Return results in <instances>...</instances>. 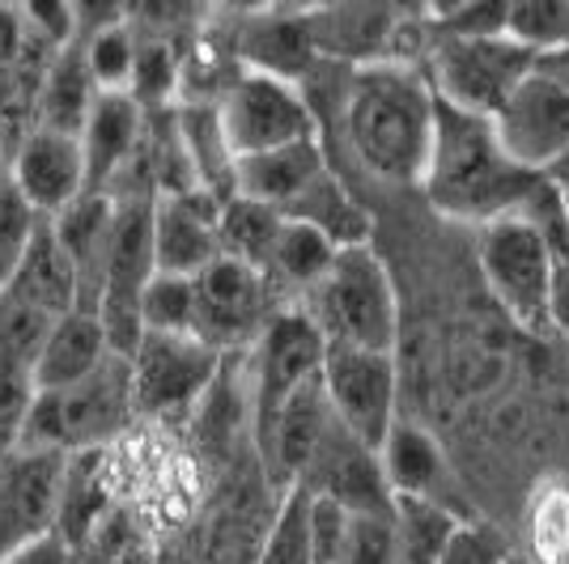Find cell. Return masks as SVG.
Here are the masks:
<instances>
[{
	"label": "cell",
	"mask_w": 569,
	"mask_h": 564,
	"mask_svg": "<svg viewBox=\"0 0 569 564\" xmlns=\"http://www.w3.org/2000/svg\"><path fill=\"white\" fill-rule=\"evenodd\" d=\"M340 115L353 158L375 179L421 188L438 128V94L417 60H379L349 69Z\"/></svg>",
	"instance_id": "cell-1"
},
{
	"label": "cell",
	"mask_w": 569,
	"mask_h": 564,
	"mask_svg": "<svg viewBox=\"0 0 569 564\" xmlns=\"http://www.w3.org/2000/svg\"><path fill=\"white\" fill-rule=\"evenodd\" d=\"M540 183L545 174H531L501 153L493 119L459 111L438 98V128L421 191L442 216L472 221L485 230L493 221L519 216Z\"/></svg>",
	"instance_id": "cell-2"
},
{
	"label": "cell",
	"mask_w": 569,
	"mask_h": 564,
	"mask_svg": "<svg viewBox=\"0 0 569 564\" xmlns=\"http://www.w3.org/2000/svg\"><path fill=\"white\" fill-rule=\"evenodd\" d=\"M137 416V374L128 356H107L102 370L69 391H34L26 407L18 450L86 454L107 450Z\"/></svg>",
	"instance_id": "cell-3"
},
{
	"label": "cell",
	"mask_w": 569,
	"mask_h": 564,
	"mask_svg": "<svg viewBox=\"0 0 569 564\" xmlns=\"http://www.w3.org/2000/svg\"><path fill=\"white\" fill-rule=\"evenodd\" d=\"M315 328L323 331L328 344H349V349H370V353H396L400 335V302L391 272L370 242L366 246H345L319 289L302 302Z\"/></svg>",
	"instance_id": "cell-4"
},
{
	"label": "cell",
	"mask_w": 569,
	"mask_h": 564,
	"mask_svg": "<svg viewBox=\"0 0 569 564\" xmlns=\"http://www.w3.org/2000/svg\"><path fill=\"white\" fill-rule=\"evenodd\" d=\"M417 64L426 69L429 85L442 102L493 119L501 111V102L531 77L536 56L522 43H515L510 34L468 39V34H442L429 26Z\"/></svg>",
	"instance_id": "cell-5"
},
{
	"label": "cell",
	"mask_w": 569,
	"mask_h": 564,
	"mask_svg": "<svg viewBox=\"0 0 569 564\" xmlns=\"http://www.w3.org/2000/svg\"><path fill=\"white\" fill-rule=\"evenodd\" d=\"M213 107L234 162L319 137V115L310 107L307 90L268 72L238 69V77L226 81Z\"/></svg>",
	"instance_id": "cell-6"
},
{
	"label": "cell",
	"mask_w": 569,
	"mask_h": 564,
	"mask_svg": "<svg viewBox=\"0 0 569 564\" xmlns=\"http://www.w3.org/2000/svg\"><path fill=\"white\" fill-rule=\"evenodd\" d=\"M557 268L561 259L548 238L522 216H506L480 230V272L501 310L522 328H548V293Z\"/></svg>",
	"instance_id": "cell-7"
},
{
	"label": "cell",
	"mask_w": 569,
	"mask_h": 564,
	"mask_svg": "<svg viewBox=\"0 0 569 564\" xmlns=\"http://www.w3.org/2000/svg\"><path fill=\"white\" fill-rule=\"evenodd\" d=\"M277 310L281 302L268 276L238 259L221 255L196 276V340H204L221 356L256 349Z\"/></svg>",
	"instance_id": "cell-8"
},
{
	"label": "cell",
	"mask_w": 569,
	"mask_h": 564,
	"mask_svg": "<svg viewBox=\"0 0 569 564\" xmlns=\"http://www.w3.org/2000/svg\"><path fill=\"white\" fill-rule=\"evenodd\" d=\"M323 395L332 416L357 442L370 450H382L391 437V429L400 424L396 395H400V377H396V353H370V349H349V344H328L323 356Z\"/></svg>",
	"instance_id": "cell-9"
},
{
	"label": "cell",
	"mask_w": 569,
	"mask_h": 564,
	"mask_svg": "<svg viewBox=\"0 0 569 564\" xmlns=\"http://www.w3.org/2000/svg\"><path fill=\"white\" fill-rule=\"evenodd\" d=\"M328 356V340L315 328L302 306H284L272 314V323L263 328L260 344H256V442H263V433L272 429V421L281 416V407L310 377H319Z\"/></svg>",
	"instance_id": "cell-10"
},
{
	"label": "cell",
	"mask_w": 569,
	"mask_h": 564,
	"mask_svg": "<svg viewBox=\"0 0 569 564\" xmlns=\"http://www.w3.org/2000/svg\"><path fill=\"white\" fill-rule=\"evenodd\" d=\"M221 361L226 356L213 353L196 335H153V331H144L141 349L132 356L137 412L158 416V421H179L183 412H191L204 400Z\"/></svg>",
	"instance_id": "cell-11"
},
{
	"label": "cell",
	"mask_w": 569,
	"mask_h": 564,
	"mask_svg": "<svg viewBox=\"0 0 569 564\" xmlns=\"http://www.w3.org/2000/svg\"><path fill=\"white\" fill-rule=\"evenodd\" d=\"M64 467L69 454L56 450H13L0 463V561L56 535Z\"/></svg>",
	"instance_id": "cell-12"
},
{
	"label": "cell",
	"mask_w": 569,
	"mask_h": 564,
	"mask_svg": "<svg viewBox=\"0 0 569 564\" xmlns=\"http://www.w3.org/2000/svg\"><path fill=\"white\" fill-rule=\"evenodd\" d=\"M501 153L531 174H552L569 153V94L531 69L493 115Z\"/></svg>",
	"instance_id": "cell-13"
},
{
	"label": "cell",
	"mask_w": 569,
	"mask_h": 564,
	"mask_svg": "<svg viewBox=\"0 0 569 564\" xmlns=\"http://www.w3.org/2000/svg\"><path fill=\"white\" fill-rule=\"evenodd\" d=\"M293 489H307L319 501H332L349 514H391L396 510V493L387 484L382 471V454L357 442L353 433L340 421H332L328 437L319 442L310 467Z\"/></svg>",
	"instance_id": "cell-14"
},
{
	"label": "cell",
	"mask_w": 569,
	"mask_h": 564,
	"mask_svg": "<svg viewBox=\"0 0 569 564\" xmlns=\"http://www.w3.org/2000/svg\"><path fill=\"white\" fill-rule=\"evenodd\" d=\"M9 174L22 188L26 200L39 209V216H60L90 191L81 137H64V132H51V128H34L18 144Z\"/></svg>",
	"instance_id": "cell-15"
},
{
	"label": "cell",
	"mask_w": 569,
	"mask_h": 564,
	"mask_svg": "<svg viewBox=\"0 0 569 564\" xmlns=\"http://www.w3.org/2000/svg\"><path fill=\"white\" fill-rule=\"evenodd\" d=\"M226 200L213 191H188V195H167L153 209V259L158 272L167 276H200L221 259L217 242V221H221Z\"/></svg>",
	"instance_id": "cell-16"
},
{
	"label": "cell",
	"mask_w": 569,
	"mask_h": 564,
	"mask_svg": "<svg viewBox=\"0 0 569 564\" xmlns=\"http://www.w3.org/2000/svg\"><path fill=\"white\" fill-rule=\"evenodd\" d=\"M144 123H149V115L132 94H98L94 111L86 119V132H81L90 191L111 195L119 188V179L141 158Z\"/></svg>",
	"instance_id": "cell-17"
},
{
	"label": "cell",
	"mask_w": 569,
	"mask_h": 564,
	"mask_svg": "<svg viewBox=\"0 0 569 564\" xmlns=\"http://www.w3.org/2000/svg\"><path fill=\"white\" fill-rule=\"evenodd\" d=\"M310 34L323 60H340L349 69L400 60L403 18L396 9H370V4H340V9H307Z\"/></svg>",
	"instance_id": "cell-18"
},
{
	"label": "cell",
	"mask_w": 569,
	"mask_h": 564,
	"mask_svg": "<svg viewBox=\"0 0 569 564\" xmlns=\"http://www.w3.org/2000/svg\"><path fill=\"white\" fill-rule=\"evenodd\" d=\"M234 48L238 60L251 64V72H268V77H281L302 85L310 72L323 64V56L315 48V34H310L307 13H251L247 22L234 30Z\"/></svg>",
	"instance_id": "cell-19"
},
{
	"label": "cell",
	"mask_w": 569,
	"mask_h": 564,
	"mask_svg": "<svg viewBox=\"0 0 569 564\" xmlns=\"http://www.w3.org/2000/svg\"><path fill=\"white\" fill-rule=\"evenodd\" d=\"M328 170H332V165H328V153H323V141H319V137L302 144H284V149H272V153L238 158L234 195L260 200V204H268V209H277L284 216Z\"/></svg>",
	"instance_id": "cell-20"
},
{
	"label": "cell",
	"mask_w": 569,
	"mask_h": 564,
	"mask_svg": "<svg viewBox=\"0 0 569 564\" xmlns=\"http://www.w3.org/2000/svg\"><path fill=\"white\" fill-rule=\"evenodd\" d=\"M379 454L396 501H433V505H447V510L463 517L459 501H455L451 467H447L438 442L429 437L421 424L400 421L391 429V437L382 442Z\"/></svg>",
	"instance_id": "cell-21"
},
{
	"label": "cell",
	"mask_w": 569,
	"mask_h": 564,
	"mask_svg": "<svg viewBox=\"0 0 569 564\" xmlns=\"http://www.w3.org/2000/svg\"><path fill=\"white\" fill-rule=\"evenodd\" d=\"M77 268H72L69 251L60 246L56 221L43 216L39 234L26 251L22 268L13 272V281L0 289V298L18 302V306L34 310L43 319H64L69 310H77Z\"/></svg>",
	"instance_id": "cell-22"
},
{
	"label": "cell",
	"mask_w": 569,
	"mask_h": 564,
	"mask_svg": "<svg viewBox=\"0 0 569 564\" xmlns=\"http://www.w3.org/2000/svg\"><path fill=\"white\" fill-rule=\"evenodd\" d=\"M111 356V340L94 310H69L51 323L43 353L34 361V391H69L102 370Z\"/></svg>",
	"instance_id": "cell-23"
},
{
	"label": "cell",
	"mask_w": 569,
	"mask_h": 564,
	"mask_svg": "<svg viewBox=\"0 0 569 564\" xmlns=\"http://www.w3.org/2000/svg\"><path fill=\"white\" fill-rule=\"evenodd\" d=\"M111 484H107V450L69 454L64 484H60V514H56V540L69 543L72 556L86 547L94 526L111 514Z\"/></svg>",
	"instance_id": "cell-24"
},
{
	"label": "cell",
	"mask_w": 569,
	"mask_h": 564,
	"mask_svg": "<svg viewBox=\"0 0 569 564\" xmlns=\"http://www.w3.org/2000/svg\"><path fill=\"white\" fill-rule=\"evenodd\" d=\"M340 246H332L319 230H310L302 221H284V234L277 242V255L268 263V284L277 293V302L284 306H302L310 293L319 289V281L328 276V268L336 263Z\"/></svg>",
	"instance_id": "cell-25"
},
{
	"label": "cell",
	"mask_w": 569,
	"mask_h": 564,
	"mask_svg": "<svg viewBox=\"0 0 569 564\" xmlns=\"http://www.w3.org/2000/svg\"><path fill=\"white\" fill-rule=\"evenodd\" d=\"M98 94L102 90H98L90 69H86V48H81V34H77L69 48L56 56V64L48 72V85H43V98H39V128L81 137Z\"/></svg>",
	"instance_id": "cell-26"
},
{
	"label": "cell",
	"mask_w": 569,
	"mask_h": 564,
	"mask_svg": "<svg viewBox=\"0 0 569 564\" xmlns=\"http://www.w3.org/2000/svg\"><path fill=\"white\" fill-rule=\"evenodd\" d=\"M284 221H302L310 230H319V234L328 238L332 246H340V251L370 242V216H366V209L349 195V188L340 183L336 170H328L293 209L284 212Z\"/></svg>",
	"instance_id": "cell-27"
},
{
	"label": "cell",
	"mask_w": 569,
	"mask_h": 564,
	"mask_svg": "<svg viewBox=\"0 0 569 564\" xmlns=\"http://www.w3.org/2000/svg\"><path fill=\"white\" fill-rule=\"evenodd\" d=\"M81 48H86V69H90L102 94H128L132 90L141 34H137V26L123 22L119 9H102L98 26L81 30Z\"/></svg>",
	"instance_id": "cell-28"
},
{
	"label": "cell",
	"mask_w": 569,
	"mask_h": 564,
	"mask_svg": "<svg viewBox=\"0 0 569 564\" xmlns=\"http://www.w3.org/2000/svg\"><path fill=\"white\" fill-rule=\"evenodd\" d=\"M281 234H284L281 212L260 204V200H242V195H234V200L221 209V221H217L221 255L238 259V263H247V268H256V272H268Z\"/></svg>",
	"instance_id": "cell-29"
},
{
	"label": "cell",
	"mask_w": 569,
	"mask_h": 564,
	"mask_svg": "<svg viewBox=\"0 0 569 564\" xmlns=\"http://www.w3.org/2000/svg\"><path fill=\"white\" fill-rule=\"evenodd\" d=\"M463 517L433 501H396V564H442Z\"/></svg>",
	"instance_id": "cell-30"
},
{
	"label": "cell",
	"mask_w": 569,
	"mask_h": 564,
	"mask_svg": "<svg viewBox=\"0 0 569 564\" xmlns=\"http://www.w3.org/2000/svg\"><path fill=\"white\" fill-rule=\"evenodd\" d=\"M141 34V30H137ZM183 90V60L174 56L167 34H141V51H137V77L128 94L141 102L144 111H167L174 94Z\"/></svg>",
	"instance_id": "cell-31"
},
{
	"label": "cell",
	"mask_w": 569,
	"mask_h": 564,
	"mask_svg": "<svg viewBox=\"0 0 569 564\" xmlns=\"http://www.w3.org/2000/svg\"><path fill=\"white\" fill-rule=\"evenodd\" d=\"M315 496L307 489H289L281 510L272 517V531L263 540L260 564H315V531H310Z\"/></svg>",
	"instance_id": "cell-32"
},
{
	"label": "cell",
	"mask_w": 569,
	"mask_h": 564,
	"mask_svg": "<svg viewBox=\"0 0 569 564\" xmlns=\"http://www.w3.org/2000/svg\"><path fill=\"white\" fill-rule=\"evenodd\" d=\"M43 216L39 209L22 195V188L13 183V174H0V289L13 281V272L22 268L30 242L39 234Z\"/></svg>",
	"instance_id": "cell-33"
},
{
	"label": "cell",
	"mask_w": 569,
	"mask_h": 564,
	"mask_svg": "<svg viewBox=\"0 0 569 564\" xmlns=\"http://www.w3.org/2000/svg\"><path fill=\"white\" fill-rule=\"evenodd\" d=\"M144 331L153 335H196V276L158 272L144 289Z\"/></svg>",
	"instance_id": "cell-34"
},
{
	"label": "cell",
	"mask_w": 569,
	"mask_h": 564,
	"mask_svg": "<svg viewBox=\"0 0 569 564\" xmlns=\"http://www.w3.org/2000/svg\"><path fill=\"white\" fill-rule=\"evenodd\" d=\"M510 39L531 56L569 48V0H522L510 4Z\"/></svg>",
	"instance_id": "cell-35"
},
{
	"label": "cell",
	"mask_w": 569,
	"mask_h": 564,
	"mask_svg": "<svg viewBox=\"0 0 569 564\" xmlns=\"http://www.w3.org/2000/svg\"><path fill=\"white\" fill-rule=\"evenodd\" d=\"M141 531L137 517L128 514L123 505H111V514L94 526V535L86 540V547L77 552V564H116L119 556H128L132 547H141Z\"/></svg>",
	"instance_id": "cell-36"
},
{
	"label": "cell",
	"mask_w": 569,
	"mask_h": 564,
	"mask_svg": "<svg viewBox=\"0 0 569 564\" xmlns=\"http://www.w3.org/2000/svg\"><path fill=\"white\" fill-rule=\"evenodd\" d=\"M345 564H396V510L391 514H353Z\"/></svg>",
	"instance_id": "cell-37"
},
{
	"label": "cell",
	"mask_w": 569,
	"mask_h": 564,
	"mask_svg": "<svg viewBox=\"0 0 569 564\" xmlns=\"http://www.w3.org/2000/svg\"><path fill=\"white\" fill-rule=\"evenodd\" d=\"M510 547L501 540L493 526H485V522H476V517H463L459 526H455L451 543H447V552H442V564H510Z\"/></svg>",
	"instance_id": "cell-38"
},
{
	"label": "cell",
	"mask_w": 569,
	"mask_h": 564,
	"mask_svg": "<svg viewBox=\"0 0 569 564\" xmlns=\"http://www.w3.org/2000/svg\"><path fill=\"white\" fill-rule=\"evenodd\" d=\"M0 564H77V556H72L69 543H60L56 535H48V540L30 543V547H22V552L4 556Z\"/></svg>",
	"instance_id": "cell-39"
},
{
	"label": "cell",
	"mask_w": 569,
	"mask_h": 564,
	"mask_svg": "<svg viewBox=\"0 0 569 564\" xmlns=\"http://www.w3.org/2000/svg\"><path fill=\"white\" fill-rule=\"evenodd\" d=\"M548 328L569 340V259L557 268V276H552V293H548Z\"/></svg>",
	"instance_id": "cell-40"
},
{
	"label": "cell",
	"mask_w": 569,
	"mask_h": 564,
	"mask_svg": "<svg viewBox=\"0 0 569 564\" xmlns=\"http://www.w3.org/2000/svg\"><path fill=\"white\" fill-rule=\"evenodd\" d=\"M536 72H540V77H548L557 90H566V94H569V48L548 51V56H536Z\"/></svg>",
	"instance_id": "cell-41"
},
{
	"label": "cell",
	"mask_w": 569,
	"mask_h": 564,
	"mask_svg": "<svg viewBox=\"0 0 569 564\" xmlns=\"http://www.w3.org/2000/svg\"><path fill=\"white\" fill-rule=\"evenodd\" d=\"M116 564H158V556H153V547H149V540L141 543V547H132L128 556H119Z\"/></svg>",
	"instance_id": "cell-42"
},
{
	"label": "cell",
	"mask_w": 569,
	"mask_h": 564,
	"mask_svg": "<svg viewBox=\"0 0 569 564\" xmlns=\"http://www.w3.org/2000/svg\"><path fill=\"white\" fill-rule=\"evenodd\" d=\"M548 179H552V183H557V188H569V153H566V162L557 165V170H552V174H548Z\"/></svg>",
	"instance_id": "cell-43"
},
{
	"label": "cell",
	"mask_w": 569,
	"mask_h": 564,
	"mask_svg": "<svg viewBox=\"0 0 569 564\" xmlns=\"http://www.w3.org/2000/svg\"><path fill=\"white\" fill-rule=\"evenodd\" d=\"M9 170V141H4V128H0V174Z\"/></svg>",
	"instance_id": "cell-44"
},
{
	"label": "cell",
	"mask_w": 569,
	"mask_h": 564,
	"mask_svg": "<svg viewBox=\"0 0 569 564\" xmlns=\"http://www.w3.org/2000/svg\"><path fill=\"white\" fill-rule=\"evenodd\" d=\"M566 216H569V188H566Z\"/></svg>",
	"instance_id": "cell-45"
},
{
	"label": "cell",
	"mask_w": 569,
	"mask_h": 564,
	"mask_svg": "<svg viewBox=\"0 0 569 564\" xmlns=\"http://www.w3.org/2000/svg\"><path fill=\"white\" fill-rule=\"evenodd\" d=\"M510 564H522V561H519V556H515V561H510Z\"/></svg>",
	"instance_id": "cell-46"
}]
</instances>
